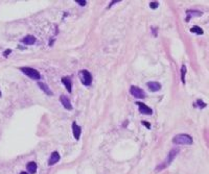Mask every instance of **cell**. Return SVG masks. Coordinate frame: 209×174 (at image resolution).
Here are the masks:
<instances>
[{"mask_svg": "<svg viewBox=\"0 0 209 174\" xmlns=\"http://www.w3.org/2000/svg\"><path fill=\"white\" fill-rule=\"evenodd\" d=\"M158 6H159V3H158V2H156V1H153V2H151V3H150V8L152 9L157 8Z\"/></svg>", "mask_w": 209, "mask_h": 174, "instance_id": "d6986e66", "label": "cell"}, {"mask_svg": "<svg viewBox=\"0 0 209 174\" xmlns=\"http://www.w3.org/2000/svg\"><path fill=\"white\" fill-rule=\"evenodd\" d=\"M60 101H61L62 105H63L66 109H68V111H71V109H72L71 102H70V100H69V98L67 96H65V95H62V96L60 97Z\"/></svg>", "mask_w": 209, "mask_h": 174, "instance_id": "52a82bcc", "label": "cell"}, {"mask_svg": "<svg viewBox=\"0 0 209 174\" xmlns=\"http://www.w3.org/2000/svg\"><path fill=\"white\" fill-rule=\"evenodd\" d=\"M130 93H131L134 97H136V98H141V99H142V98H145V91H143L142 89H140V88L135 87V85H132V87L130 88Z\"/></svg>", "mask_w": 209, "mask_h": 174, "instance_id": "5b68a950", "label": "cell"}, {"mask_svg": "<svg viewBox=\"0 0 209 174\" xmlns=\"http://www.w3.org/2000/svg\"><path fill=\"white\" fill-rule=\"evenodd\" d=\"M0 97H1V92H0Z\"/></svg>", "mask_w": 209, "mask_h": 174, "instance_id": "cb8c5ba5", "label": "cell"}, {"mask_svg": "<svg viewBox=\"0 0 209 174\" xmlns=\"http://www.w3.org/2000/svg\"><path fill=\"white\" fill-rule=\"evenodd\" d=\"M146 85H148V88L150 89V91H152V92H157L161 89V85L157 82H148L146 83Z\"/></svg>", "mask_w": 209, "mask_h": 174, "instance_id": "9c48e42d", "label": "cell"}, {"mask_svg": "<svg viewBox=\"0 0 209 174\" xmlns=\"http://www.w3.org/2000/svg\"><path fill=\"white\" fill-rule=\"evenodd\" d=\"M137 105L139 106V111H140V113L143 114V115H152L153 114L152 109L148 108L146 104L142 103V102H137Z\"/></svg>", "mask_w": 209, "mask_h": 174, "instance_id": "8992f818", "label": "cell"}, {"mask_svg": "<svg viewBox=\"0 0 209 174\" xmlns=\"http://www.w3.org/2000/svg\"><path fill=\"white\" fill-rule=\"evenodd\" d=\"M59 161H60V154H59V152L54 151V152H52L51 156H50L49 161H48V165L49 166H52V165H54V164H57Z\"/></svg>", "mask_w": 209, "mask_h": 174, "instance_id": "30bf717a", "label": "cell"}, {"mask_svg": "<svg viewBox=\"0 0 209 174\" xmlns=\"http://www.w3.org/2000/svg\"><path fill=\"white\" fill-rule=\"evenodd\" d=\"M190 32L197 33V35H202L204 33L203 29H202L201 27H199V26H193V27H191L190 28Z\"/></svg>", "mask_w": 209, "mask_h": 174, "instance_id": "2e32d148", "label": "cell"}, {"mask_svg": "<svg viewBox=\"0 0 209 174\" xmlns=\"http://www.w3.org/2000/svg\"><path fill=\"white\" fill-rule=\"evenodd\" d=\"M187 14V17H188L189 19L191 18V17H201L203 14H202V12L200 11H193V9H190V11H187L186 12Z\"/></svg>", "mask_w": 209, "mask_h": 174, "instance_id": "9a60e30c", "label": "cell"}, {"mask_svg": "<svg viewBox=\"0 0 209 174\" xmlns=\"http://www.w3.org/2000/svg\"><path fill=\"white\" fill-rule=\"evenodd\" d=\"M9 53H11V49H8V50H6V51H5V53H3V54L6 56V55H9Z\"/></svg>", "mask_w": 209, "mask_h": 174, "instance_id": "7402d4cb", "label": "cell"}, {"mask_svg": "<svg viewBox=\"0 0 209 174\" xmlns=\"http://www.w3.org/2000/svg\"><path fill=\"white\" fill-rule=\"evenodd\" d=\"M38 85H39L40 89L42 90L44 93H46L47 95H49V96H51V95H52L51 90L49 89V87L47 85H45V83H43V82H38Z\"/></svg>", "mask_w": 209, "mask_h": 174, "instance_id": "4fadbf2b", "label": "cell"}, {"mask_svg": "<svg viewBox=\"0 0 209 174\" xmlns=\"http://www.w3.org/2000/svg\"><path fill=\"white\" fill-rule=\"evenodd\" d=\"M21 42H22L23 44H25V45H33V44H35V43H36V38L33 37V35H26V37Z\"/></svg>", "mask_w": 209, "mask_h": 174, "instance_id": "7c38bea8", "label": "cell"}, {"mask_svg": "<svg viewBox=\"0 0 209 174\" xmlns=\"http://www.w3.org/2000/svg\"><path fill=\"white\" fill-rule=\"evenodd\" d=\"M193 142V138L187 133H180V135L175 136L172 139L174 144H180V145H191Z\"/></svg>", "mask_w": 209, "mask_h": 174, "instance_id": "6da1fadb", "label": "cell"}, {"mask_svg": "<svg viewBox=\"0 0 209 174\" xmlns=\"http://www.w3.org/2000/svg\"><path fill=\"white\" fill-rule=\"evenodd\" d=\"M72 132H73V136L74 138H75V140H80V137H81V127L76 124L75 122L72 123Z\"/></svg>", "mask_w": 209, "mask_h": 174, "instance_id": "8fae6325", "label": "cell"}, {"mask_svg": "<svg viewBox=\"0 0 209 174\" xmlns=\"http://www.w3.org/2000/svg\"><path fill=\"white\" fill-rule=\"evenodd\" d=\"M20 70L22 71V72L24 73L26 76H28V77L33 78V79L38 80V79H40V77H41L40 73L38 72L37 70L33 69V68H28V67H22V68H20Z\"/></svg>", "mask_w": 209, "mask_h": 174, "instance_id": "3957f363", "label": "cell"}, {"mask_svg": "<svg viewBox=\"0 0 209 174\" xmlns=\"http://www.w3.org/2000/svg\"><path fill=\"white\" fill-rule=\"evenodd\" d=\"M20 174H28V173L27 172H21Z\"/></svg>", "mask_w": 209, "mask_h": 174, "instance_id": "603a6c76", "label": "cell"}, {"mask_svg": "<svg viewBox=\"0 0 209 174\" xmlns=\"http://www.w3.org/2000/svg\"><path fill=\"white\" fill-rule=\"evenodd\" d=\"M142 124L145 125V126H146V127L148 128H151V124L148 122H145V121H142Z\"/></svg>", "mask_w": 209, "mask_h": 174, "instance_id": "44dd1931", "label": "cell"}, {"mask_svg": "<svg viewBox=\"0 0 209 174\" xmlns=\"http://www.w3.org/2000/svg\"><path fill=\"white\" fill-rule=\"evenodd\" d=\"M186 72H187L186 66L182 65V67H181V80H182V83H183V85H185V75H186Z\"/></svg>", "mask_w": 209, "mask_h": 174, "instance_id": "e0dca14e", "label": "cell"}, {"mask_svg": "<svg viewBox=\"0 0 209 174\" xmlns=\"http://www.w3.org/2000/svg\"><path fill=\"white\" fill-rule=\"evenodd\" d=\"M194 106H199V109H204V108H206V103L205 102H203V100H201V99H198L196 101V103H194Z\"/></svg>", "mask_w": 209, "mask_h": 174, "instance_id": "ac0fdd59", "label": "cell"}, {"mask_svg": "<svg viewBox=\"0 0 209 174\" xmlns=\"http://www.w3.org/2000/svg\"><path fill=\"white\" fill-rule=\"evenodd\" d=\"M26 168H27L28 172L30 174H35L37 172V164H36L35 162H30V163L27 164V166H26Z\"/></svg>", "mask_w": 209, "mask_h": 174, "instance_id": "5bb4252c", "label": "cell"}, {"mask_svg": "<svg viewBox=\"0 0 209 174\" xmlns=\"http://www.w3.org/2000/svg\"><path fill=\"white\" fill-rule=\"evenodd\" d=\"M76 2H78V3L80 4V5L85 6V5H86V2H87V1H85V0H76Z\"/></svg>", "mask_w": 209, "mask_h": 174, "instance_id": "ffe728a7", "label": "cell"}, {"mask_svg": "<svg viewBox=\"0 0 209 174\" xmlns=\"http://www.w3.org/2000/svg\"><path fill=\"white\" fill-rule=\"evenodd\" d=\"M178 152H179V149H178V148H175V149L170 150L169 153V156H167V158H166V159H165V163H164V164H162V165H161V166L158 167L157 170L159 171V170H161V168L164 169L165 167L169 166V164L172 163V161H174V159L176 158V156L178 154Z\"/></svg>", "mask_w": 209, "mask_h": 174, "instance_id": "277c9868", "label": "cell"}, {"mask_svg": "<svg viewBox=\"0 0 209 174\" xmlns=\"http://www.w3.org/2000/svg\"><path fill=\"white\" fill-rule=\"evenodd\" d=\"M62 82L65 85L67 91L69 93L72 92V82H71V78L68 77V76H65V77H62Z\"/></svg>", "mask_w": 209, "mask_h": 174, "instance_id": "ba28073f", "label": "cell"}, {"mask_svg": "<svg viewBox=\"0 0 209 174\" xmlns=\"http://www.w3.org/2000/svg\"><path fill=\"white\" fill-rule=\"evenodd\" d=\"M78 76H80V79L84 85H90L92 83V75L89 71L82 70L78 72Z\"/></svg>", "mask_w": 209, "mask_h": 174, "instance_id": "7a4b0ae2", "label": "cell"}]
</instances>
